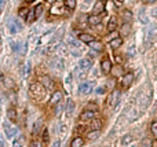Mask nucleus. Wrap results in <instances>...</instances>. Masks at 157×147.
Listing matches in <instances>:
<instances>
[{"mask_svg":"<svg viewBox=\"0 0 157 147\" xmlns=\"http://www.w3.org/2000/svg\"><path fill=\"white\" fill-rule=\"evenodd\" d=\"M101 21H102V19H101V17L99 15H90L88 17V18H87V22L90 23V25H91V26H95V25H99V23H101Z\"/></svg>","mask_w":157,"mask_h":147,"instance_id":"obj_15","label":"nucleus"},{"mask_svg":"<svg viewBox=\"0 0 157 147\" xmlns=\"http://www.w3.org/2000/svg\"><path fill=\"white\" fill-rule=\"evenodd\" d=\"M141 147H153V142H152L150 139H143Z\"/></svg>","mask_w":157,"mask_h":147,"instance_id":"obj_32","label":"nucleus"},{"mask_svg":"<svg viewBox=\"0 0 157 147\" xmlns=\"http://www.w3.org/2000/svg\"><path fill=\"white\" fill-rule=\"evenodd\" d=\"M130 147H136V146H130Z\"/></svg>","mask_w":157,"mask_h":147,"instance_id":"obj_56","label":"nucleus"},{"mask_svg":"<svg viewBox=\"0 0 157 147\" xmlns=\"http://www.w3.org/2000/svg\"><path fill=\"white\" fill-rule=\"evenodd\" d=\"M61 101H62V92H59V91L53 92L51 98H50V103H51V105H58Z\"/></svg>","mask_w":157,"mask_h":147,"instance_id":"obj_11","label":"nucleus"},{"mask_svg":"<svg viewBox=\"0 0 157 147\" xmlns=\"http://www.w3.org/2000/svg\"><path fill=\"white\" fill-rule=\"evenodd\" d=\"M153 1H156V0H146V3H153Z\"/></svg>","mask_w":157,"mask_h":147,"instance_id":"obj_52","label":"nucleus"},{"mask_svg":"<svg viewBox=\"0 0 157 147\" xmlns=\"http://www.w3.org/2000/svg\"><path fill=\"white\" fill-rule=\"evenodd\" d=\"M48 1H50V3H54V1H57V0H48Z\"/></svg>","mask_w":157,"mask_h":147,"instance_id":"obj_53","label":"nucleus"},{"mask_svg":"<svg viewBox=\"0 0 157 147\" xmlns=\"http://www.w3.org/2000/svg\"><path fill=\"white\" fill-rule=\"evenodd\" d=\"M95 92L98 93V95H102V93H105V87H98Z\"/></svg>","mask_w":157,"mask_h":147,"instance_id":"obj_40","label":"nucleus"},{"mask_svg":"<svg viewBox=\"0 0 157 147\" xmlns=\"http://www.w3.org/2000/svg\"><path fill=\"white\" fill-rule=\"evenodd\" d=\"M99 1H102V3H105V1H106V0H99Z\"/></svg>","mask_w":157,"mask_h":147,"instance_id":"obj_55","label":"nucleus"},{"mask_svg":"<svg viewBox=\"0 0 157 147\" xmlns=\"http://www.w3.org/2000/svg\"><path fill=\"white\" fill-rule=\"evenodd\" d=\"M86 77H87V72L80 69V72L77 73V80H86Z\"/></svg>","mask_w":157,"mask_h":147,"instance_id":"obj_31","label":"nucleus"},{"mask_svg":"<svg viewBox=\"0 0 157 147\" xmlns=\"http://www.w3.org/2000/svg\"><path fill=\"white\" fill-rule=\"evenodd\" d=\"M88 46L91 47L94 51H102V48H103V46H102V43H101V41H92V43H90Z\"/></svg>","mask_w":157,"mask_h":147,"instance_id":"obj_22","label":"nucleus"},{"mask_svg":"<svg viewBox=\"0 0 157 147\" xmlns=\"http://www.w3.org/2000/svg\"><path fill=\"white\" fill-rule=\"evenodd\" d=\"M31 73V63H26V66H25V76H28Z\"/></svg>","mask_w":157,"mask_h":147,"instance_id":"obj_42","label":"nucleus"},{"mask_svg":"<svg viewBox=\"0 0 157 147\" xmlns=\"http://www.w3.org/2000/svg\"><path fill=\"white\" fill-rule=\"evenodd\" d=\"M91 1H92V0H84V3H86V4H90Z\"/></svg>","mask_w":157,"mask_h":147,"instance_id":"obj_51","label":"nucleus"},{"mask_svg":"<svg viewBox=\"0 0 157 147\" xmlns=\"http://www.w3.org/2000/svg\"><path fill=\"white\" fill-rule=\"evenodd\" d=\"M7 117L11 120V121H15L17 120V111L14 109H8L7 110Z\"/></svg>","mask_w":157,"mask_h":147,"instance_id":"obj_25","label":"nucleus"},{"mask_svg":"<svg viewBox=\"0 0 157 147\" xmlns=\"http://www.w3.org/2000/svg\"><path fill=\"white\" fill-rule=\"evenodd\" d=\"M59 144H61V142H59V140H55L54 144H53V147H59Z\"/></svg>","mask_w":157,"mask_h":147,"instance_id":"obj_48","label":"nucleus"},{"mask_svg":"<svg viewBox=\"0 0 157 147\" xmlns=\"http://www.w3.org/2000/svg\"><path fill=\"white\" fill-rule=\"evenodd\" d=\"M29 11H31V10H28L26 7H22V8H19V11H18V15L21 17V18H24V19H28Z\"/></svg>","mask_w":157,"mask_h":147,"instance_id":"obj_23","label":"nucleus"},{"mask_svg":"<svg viewBox=\"0 0 157 147\" xmlns=\"http://www.w3.org/2000/svg\"><path fill=\"white\" fill-rule=\"evenodd\" d=\"M118 96H120V93H118V91H112V93H110L109 99H108V106L109 107H114L116 105H117L118 102Z\"/></svg>","mask_w":157,"mask_h":147,"instance_id":"obj_8","label":"nucleus"},{"mask_svg":"<svg viewBox=\"0 0 157 147\" xmlns=\"http://www.w3.org/2000/svg\"><path fill=\"white\" fill-rule=\"evenodd\" d=\"M112 73H113L114 76H117V74H120V73H123V70H120V66H117V68L112 69Z\"/></svg>","mask_w":157,"mask_h":147,"instance_id":"obj_37","label":"nucleus"},{"mask_svg":"<svg viewBox=\"0 0 157 147\" xmlns=\"http://www.w3.org/2000/svg\"><path fill=\"white\" fill-rule=\"evenodd\" d=\"M39 83L43 85L44 88H47L48 91H53V92H55V84H54V81L48 77V76H41V77H39Z\"/></svg>","mask_w":157,"mask_h":147,"instance_id":"obj_2","label":"nucleus"},{"mask_svg":"<svg viewBox=\"0 0 157 147\" xmlns=\"http://www.w3.org/2000/svg\"><path fill=\"white\" fill-rule=\"evenodd\" d=\"M102 126V120H92L90 124V129L91 131H99Z\"/></svg>","mask_w":157,"mask_h":147,"instance_id":"obj_16","label":"nucleus"},{"mask_svg":"<svg viewBox=\"0 0 157 147\" xmlns=\"http://www.w3.org/2000/svg\"><path fill=\"white\" fill-rule=\"evenodd\" d=\"M4 132H6V135H7V138H14L17 136V133H18V129H17L15 126L13 124H4Z\"/></svg>","mask_w":157,"mask_h":147,"instance_id":"obj_6","label":"nucleus"},{"mask_svg":"<svg viewBox=\"0 0 157 147\" xmlns=\"http://www.w3.org/2000/svg\"><path fill=\"white\" fill-rule=\"evenodd\" d=\"M123 44V39L121 37H117V39H113L109 41V46L113 48V50H116V48H120Z\"/></svg>","mask_w":157,"mask_h":147,"instance_id":"obj_19","label":"nucleus"},{"mask_svg":"<svg viewBox=\"0 0 157 147\" xmlns=\"http://www.w3.org/2000/svg\"><path fill=\"white\" fill-rule=\"evenodd\" d=\"M73 110H75V102L72 101V99H68V101H66V106H65V113H66V116H72Z\"/></svg>","mask_w":157,"mask_h":147,"instance_id":"obj_14","label":"nucleus"},{"mask_svg":"<svg viewBox=\"0 0 157 147\" xmlns=\"http://www.w3.org/2000/svg\"><path fill=\"white\" fill-rule=\"evenodd\" d=\"M8 29L14 34V33H17V32H19L22 29V23L19 22L18 19H10L8 21Z\"/></svg>","mask_w":157,"mask_h":147,"instance_id":"obj_4","label":"nucleus"},{"mask_svg":"<svg viewBox=\"0 0 157 147\" xmlns=\"http://www.w3.org/2000/svg\"><path fill=\"white\" fill-rule=\"evenodd\" d=\"M116 62H117V63H121V62H123V58H121L120 55H116Z\"/></svg>","mask_w":157,"mask_h":147,"instance_id":"obj_46","label":"nucleus"},{"mask_svg":"<svg viewBox=\"0 0 157 147\" xmlns=\"http://www.w3.org/2000/svg\"><path fill=\"white\" fill-rule=\"evenodd\" d=\"M101 69H102L103 74H109L112 72V62H110V59H103L101 62Z\"/></svg>","mask_w":157,"mask_h":147,"instance_id":"obj_9","label":"nucleus"},{"mask_svg":"<svg viewBox=\"0 0 157 147\" xmlns=\"http://www.w3.org/2000/svg\"><path fill=\"white\" fill-rule=\"evenodd\" d=\"M117 37H118L117 33H116V32H112V33L109 34V41L110 40H113V39H117Z\"/></svg>","mask_w":157,"mask_h":147,"instance_id":"obj_44","label":"nucleus"},{"mask_svg":"<svg viewBox=\"0 0 157 147\" xmlns=\"http://www.w3.org/2000/svg\"><path fill=\"white\" fill-rule=\"evenodd\" d=\"M55 113H57V117H61V114H62V106H61V105H59V106L57 107Z\"/></svg>","mask_w":157,"mask_h":147,"instance_id":"obj_41","label":"nucleus"},{"mask_svg":"<svg viewBox=\"0 0 157 147\" xmlns=\"http://www.w3.org/2000/svg\"><path fill=\"white\" fill-rule=\"evenodd\" d=\"M35 13H36V17L39 18V17L43 14V4H39V6H36V8H35Z\"/></svg>","mask_w":157,"mask_h":147,"instance_id":"obj_33","label":"nucleus"},{"mask_svg":"<svg viewBox=\"0 0 157 147\" xmlns=\"http://www.w3.org/2000/svg\"><path fill=\"white\" fill-rule=\"evenodd\" d=\"M132 81H134L132 73H126V74L121 77V80H120V84H121V87L127 88V87H130V85L132 84Z\"/></svg>","mask_w":157,"mask_h":147,"instance_id":"obj_5","label":"nucleus"},{"mask_svg":"<svg viewBox=\"0 0 157 147\" xmlns=\"http://www.w3.org/2000/svg\"><path fill=\"white\" fill-rule=\"evenodd\" d=\"M40 126H41V122H40V121H37V122L35 124V128L32 129V132H33V133H37V132H39V129H40Z\"/></svg>","mask_w":157,"mask_h":147,"instance_id":"obj_36","label":"nucleus"},{"mask_svg":"<svg viewBox=\"0 0 157 147\" xmlns=\"http://www.w3.org/2000/svg\"><path fill=\"white\" fill-rule=\"evenodd\" d=\"M43 139L46 140V142L48 140V133H47V131H44V133H43Z\"/></svg>","mask_w":157,"mask_h":147,"instance_id":"obj_47","label":"nucleus"},{"mask_svg":"<svg viewBox=\"0 0 157 147\" xmlns=\"http://www.w3.org/2000/svg\"><path fill=\"white\" fill-rule=\"evenodd\" d=\"M78 40H81V41L90 44V43L95 41V37L92 34H90V33H80V34H78Z\"/></svg>","mask_w":157,"mask_h":147,"instance_id":"obj_12","label":"nucleus"},{"mask_svg":"<svg viewBox=\"0 0 157 147\" xmlns=\"http://www.w3.org/2000/svg\"><path fill=\"white\" fill-rule=\"evenodd\" d=\"M98 136V131H92L91 133H90V136H88V139L90 140H92V139H95Z\"/></svg>","mask_w":157,"mask_h":147,"instance_id":"obj_39","label":"nucleus"},{"mask_svg":"<svg viewBox=\"0 0 157 147\" xmlns=\"http://www.w3.org/2000/svg\"><path fill=\"white\" fill-rule=\"evenodd\" d=\"M31 147H41V144H40V142H37V140H32Z\"/></svg>","mask_w":157,"mask_h":147,"instance_id":"obj_43","label":"nucleus"},{"mask_svg":"<svg viewBox=\"0 0 157 147\" xmlns=\"http://www.w3.org/2000/svg\"><path fill=\"white\" fill-rule=\"evenodd\" d=\"M123 3H124V0H114V6L116 7H121Z\"/></svg>","mask_w":157,"mask_h":147,"instance_id":"obj_45","label":"nucleus"},{"mask_svg":"<svg viewBox=\"0 0 157 147\" xmlns=\"http://www.w3.org/2000/svg\"><path fill=\"white\" fill-rule=\"evenodd\" d=\"M83 144H84V139L78 136V138H75V139L72 140L71 147H83Z\"/></svg>","mask_w":157,"mask_h":147,"instance_id":"obj_21","label":"nucleus"},{"mask_svg":"<svg viewBox=\"0 0 157 147\" xmlns=\"http://www.w3.org/2000/svg\"><path fill=\"white\" fill-rule=\"evenodd\" d=\"M106 28H108V30H109L110 33H112V32H114V30H116V28H117V19H116L114 17H113V18H110Z\"/></svg>","mask_w":157,"mask_h":147,"instance_id":"obj_17","label":"nucleus"},{"mask_svg":"<svg viewBox=\"0 0 157 147\" xmlns=\"http://www.w3.org/2000/svg\"><path fill=\"white\" fill-rule=\"evenodd\" d=\"M26 1H28V3H32V1H35V0H26Z\"/></svg>","mask_w":157,"mask_h":147,"instance_id":"obj_54","label":"nucleus"},{"mask_svg":"<svg viewBox=\"0 0 157 147\" xmlns=\"http://www.w3.org/2000/svg\"><path fill=\"white\" fill-rule=\"evenodd\" d=\"M94 89V83L92 81H88V83H83V84L78 87V92L81 95H88L90 92H92Z\"/></svg>","mask_w":157,"mask_h":147,"instance_id":"obj_3","label":"nucleus"},{"mask_svg":"<svg viewBox=\"0 0 157 147\" xmlns=\"http://www.w3.org/2000/svg\"><path fill=\"white\" fill-rule=\"evenodd\" d=\"M51 13H53V14H54V13H57V14H63L62 8L59 7V6H54V7H53V10H51Z\"/></svg>","mask_w":157,"mask_h":147,"instance_id":"obj_35","label":"nucleus"},{"mask_svg":"<svg viewBox=\"0 0 157 147\" xmlns=\"http://www.w3.org/2000/svg\"><path fill=\"white\" fill-rule=\"evenodd\" d=\"M150 131H152V133L154 135V138H157V121H153V122H152V125H150Z\"/></svg>","mask_w":157,"mask_h":147,"instance_id":"obj_30","label":"nucleus"},{"mask_svg":"<svg viewBox=\"0 0 157 147\" xmlns=\"http://www.w3.org/2000/svg\"><path fill=\"white\" fill-rule=\"evenodd\" d=\"M24 144V138L22 136H18L14 142H13V147H22Z\"/></svg>","mask_w":157,"mask_h":147,"instance_id":"obj_27","label":"nucleus"},{"mask_svg":"<svg viewBox=\"0 0 157 147\" xmlns=\"http://www.w3.org/2000/svg\"><path fill=\"white\" fill-rule=\"evenodd\" d=\"M65 7L69 10H75L76 7V0H65Z\"/></svg>","mask_w":157,"mask_h":147,"instance_id":"obj_26","label":"nucleus"},{"mask_svg":"<svg viewBox=\"0 0 157 147\" xmlns=\"http://www.w3.org/2000/svg\"><path fill=\"white\" fill-rule=\"evenodd\" d=\"M156 36H157L156 26H150V29H149V40H150V41H153V40L156 39Z\"/></svg>","mask_w":157,"mask_h":147,"instance_id":"obj_24","label":"nucleus"},{"mask_svg":"<svg viewBox=\"0 0 157 147\" xmlns=\"http://www.w3.org/2000/svg\"><path fill=\"white\" fill-rule=\"evenodd\" d=\"M1 81H3V84L6 85L8 89H14V88H15L14 81H13V80H10V78H6V77H4V74H1Z\"/></svg>","mask_w":157,"mask_h":147,"instance_id":"obj_20","label":"nucleus"},{"mask_svg":"<svg viewBox=\"0 0 157 147\" xmlns=\"http://www.w3.org/2000/svg\"><path fill=\"white\" fill-rule=\"evenodd\" d=\"M92 66V62H91V59H87V58H83V59H80V62H78V69L81 70H88Z\"/></svg>","mask_w":157,"mask_h":147,"instance_id":"obj_10","label":"nucleus"},{"mask_svg":"<svg viewBox=\"0 0 157 147\" xmlns=\"http://www.w3.org/2000/svg\"><path fill=\"white\" fill-rule=\"evenodd\" d=\"M76 133H81V132H84L86 131V126H83V125H80V126H76Z\"/></svg>","mask_w":157,"mask_h":147,"instance_id":"obj_38","label":"nucleus"},{"mask_svg":"<svg viewBox=\"0 0 157 147\" xmlns=\"http://www.w3.org/2000/svg\"><path fill=\"white\" fill-rule=\"evenodd\" d=\"M95 114H96V111H92V110H83V113L80 114V121H90V120H92L95 117Z\"/></svg>","mask_w":157,"mask_h":147,"instance_id":"obj_7","label":"nucleus"},{"mask_svg":"<svg viewBox=\"0 0 157 147\" xmlns=\"http://www.w3.org/2000/svg\"><path fill=\"white\" fill-rule=\"evenodd\" d=\"M65 131H66V126H65V125H61V133H63V132H65Z\"/></svg>","mask_w":157,"mask_h":147,"instance_id":"obj_49","label":"nucleus"},{"mask_svg":"<svg viewBox=\"0 0 157 147\" xmlns=\"http://www.w3.org/2000/svg\"><path fill=\"white\" fill-rule=\"evenodd\" d=\"M92 11H94V14L95 15H98V14H102L103 11H105V3H102V1H96L95 3V6L94 8H92Z\"/></svg>","mask_w":157,"mask_h":147,"instance_id":"obj_13","label":"nucleus"},{"mask_svg":"<svg viewBox=\"0 0 157 147\" xmlns=\"http://www.w3.org/2000/svg\"><path fill=\"white\" fill-rule=\"evenodd\" d=\"M86 110H92V111H98V106L95 103H88L86 106Z\"/></svg>","mask_w":157,"mask_h":147,"instance_id":"obj_34","label":"nucleus"},{"mask_svg":"<svg viewBox=\"0 0 157 147\" xmlns=\"http://www.w3.org/2000/svg\"><path fill=\"white\" fill-rule=\"evenodd\" d=\"M4 4H6V0H1V8H4Z\"/></svg>","mask_w":157,"mask_h":147,"instance_id":"obj_50","label":"nucleus"},{"mask_svg":"<svg viewBox=\"0 0 157 147\" xmlns=\"http://www.w3.org/2000/svg\"><path fill=\"white\" fill-rule=\"evenodd\" d=\"M134 140V136L131 135V133H126L123 138H121V144L123 146H128V144H131Z\"/></svg>","mask_w":157,"mask_h":147,"instance_id":"obj_18","label":"nucleus"},{"mask_svg":"<svg viewBox=\"0 0 157 147\" xmlns=\"http://www.w3.org/2000/svg\"><path fill=\"white\" fill-rule=\"evenodd\" d=\"M36 18H37V17H36V13H35V10H31V11H29V15H28V19H26V21H28L29 23H32L33 21H35V19H36Z\"/></svg>","mask_w":157,"mask_h":147,"instance_id":"obj_28","label":"nucleus"},{"mask_svg":"<svg viewBox=\"0 0 157 147\" xmlns=\"http://www.w3.org/2000/svg\"><path fill=\"white\" fill-rule=\"evenodd\" d=\"M123 18L126 19L127 22H130V21L132 19V13H131V11H128V10H126V11L123 13Z\"/></svg>","mask_w":157,"mask_h":147,"instance_id":"obj_29","label":"nucleus"},{"mask_svg":"<svg viewBox=\"0 0 157 147\" xmlns=\"http://www.w3.org/2000/svg\"><path fill=\"white\" fill-rule=\"evenodd\" d=\"M47 88H44L40 83H33L29 87V93L31 96L37 102H44L46 98H47Z\"/></svg>","mask_w":157,"mask_h":147,"instance_id":"obj_1","label":"nucleus"}]
</instances>
